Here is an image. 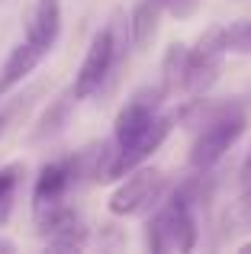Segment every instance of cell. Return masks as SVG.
<instances>
[{"label":"cell","mask_w":251,"mask_h":254,"mask_svg":"<svg viewBox=\"0 0 251 254\" xmlns=\"http://www.w3.org/2000/svg\"><path fill=\"white\" fill-rule=\"evenodd\" d=\"M203 203L200 187L190 180L174 190V196L164 203V209L148 222V248L164 251H193L196 248V219L193 206Z\"/></svg>","instance_id":"6da1fadb"},{"label":"cell","mask_w":251,"mask_h":254,"mask_svg":"<svg viewBox=\"0 0 251 254\" xmlns=\"http://www.w3.org/2000/svg\"><path fill=\"white\" fill-rule=\"evenodd\" d=\"M126 32H129V19L123 23V16L116 13L113 23L90 39V49H87L84 64H81V71H77V77H74V90H71L74 100H87L94 90H100V84L110 77L113 64L120 62V55H123Z\"/></svg>","instance_id":"7a4b0ae2"},{"label":"cell","mask_w":251,"mask_h":254,"mask_svg":"<svg viewBox=\"0 0 251 254\" xmlns=\"http://www.w3.org/2000/svg\"><path fill=\"white\" fill-rule=\"evenodd\" d=\"M248 126V116L242 106H219L203 119V129L196 132L193 145H190V164L196 171H209L235 142L242 138Z\"/></svg>","instance_id":"3957f363"},{"label":"cell","mask_w":251,"mask_h":254,"mask_svg":"<svg viewBox=\"0 0 251 254\" xmlns=\"http://www.w3.org/2000/svg\"><path fill=\"white\" fill-rule=\"evenodd\" d=\"M229 55V42H226V26H213L200 36V42L187 52L184 58V71H181V87L193 97H203L206 90H213V84L219 81L222 62Z\"/></svg>","instance_id":"277c9868"},{"label":"cell","mask_w":251,"mask_h":254,"mask_svg":"<svg viewBox=\"0 0 251 254\" xmlns=\"http://www.w3.org/2000/svg\"><path fill=\"white\" fill-rule=\"evenodd\" d=\"M164 100V90H138L135 97L120 110L116 116V129H113V148L116 151H129L132 145H138L145 135L151 132L158 119V103Z\"/></svg>","instance_id":"5b68a950"},{"label":"cell","mask_w":251,"mask_h":254,"mask_svg":"<svg viewBox=\"0 0 251 254\" xmlns=\"http://www.w3.org/2000/svg\"><path fill=\"white\" fill-rule=\"evenodd\" d=\"M164 190V177L161 171H135L126 177V184H120V190L110 196V212L113 216H135L145 212Z\"/></svg>","instance_id":"8992f818"},{"label":"cell","mask_w":251,"mask_h":254,"mask_svg":"<svg viewBox=\"0 0 251 254\" xmlns=\"http://www.w3.org/2000/svg\"><path fill=\"white\" fill-rule=\"evenodd\" d=\"M77 177V161L74 158H64V161H52L39 171L36 184H32V212L49 209L55 203H64L68 190L74 187Z\"/></svg>","instance_id":"52a82bcc"},{"label":"cell","mask_w":251,"mask_h":254,"mask_svg":"<svg viewBox=\"0 0 251 254\" xmlns=\"http://www.w3.org/2000/svg\"><path fill=\"white\" fill-rule=\"evenodd\" d=\"M168 135H171V119L168 116H158L155 126H151V132L138 145H132L129 151H113V161H110V168H107V180H116V177H123V174L135 171L142 161H148V158L161 148V142Z\"/></svg>","instance_id":"ba28073f"},{"label":"cell","mask_w":251,"mask_h":254,"mask_svg":"<svg viewBox=\"0 0 251 254\" xmlns=\"http://www.w3.org/2000/svg\"><path fill=\"white\" fill-rule=\"evenodd\" d=\"M58 29H62V0H39L26 26V39L49 52L58 39Z\"/></svg>","instance_id":"9c48e42d"},{"label":"cell","mask_w":251,"mask_h":254,"mask_svg":"<svg viewBox=\"0 0 251 254\" xmlns=\"http://www.w3.org/2000/svg\"><path fill=\"white\" fill-rule=\"evenodd\" d=\"M45 58V49L42 45H36V42H19L16 49L10 52V58H6V64H3V71H0V81H3L6 87H13V84H19L26 74H32V68H36L39 62Z\"/></svg>","instance_id":"30bf717a"},{"label":"cell","mask_w":251,"mask_h":254,"mask_svg":"<svg viewBox=\"0 0 251 254\" xmlns=\"http://www.w3.org/2000/svg\"><path fill=\"white\" fill-rule=\"evenodd\" d=\"M161 10H164L161 0H138L135 13H132V19H129V39H132L135 49H145V45L155 39Z\"/></svg>","instance_id":"8fae6325"},{"label":"cell","mask_w":251,"mask_h":254,"mask_svg":"<svg viewBox=\"0 0 251 254\" xmlns=\"http://www.w3.org/2000/svg\"><path fill=\"white\" fill-rule=\"evenodd\" d=\"M226 42H229V52L251 55V19H242V23L229 26L226 29Z\"/></svg>","instance_id":"7c38bea8"},{"label":"cell","mask_w":251,"mask_h":254,"mask_svg":"<svg viewBox=\"0 0 251 254\" xmlns=\"http://www.w3.org/2000/svg\"><path fill=\"white\" fill-rule=\"evenodd\" d=\"M164 3V10L171 13V16H177V19H190L196 13V6H200V0H161Z\"/></svg>","instance_id":"4fadbf2b"},{"label":"cell","mask_w":251,"mask_h":254,"mask_svg":"<svg viewBox=\"0 0 251 254\" xmlns=\"http://www.w3.org/2000/svg\"><path fill=\"white\" fill-rule=\"evenodd\" d=\"M16 177H19V164H10V168L0 171V206L10 199L13 187H16Z\"/></svg>","instance_id":"5bb4252c"},{"label":"cell","mask_w":251,"mask_h":254,"mask_svg":"<svg viewBox=\"0 0 251 254\" xmlns=\"http://www.w3.org/2000/svg\"><path fill=\"white\" fill-rule=\"evenodd\" d=\"M242 184H251V148L245 155V164H242Z\"/></svg>","instance_id":"9a60e30c"},{"label":"cell","mask_w":251,"mask_h":254,"mask_svg":"<svg viewBox=\"0 0 251 254\" xmlns=\"http://www.w3.org/2000/svg\"><path fill=\"white\" fill-rule=\"evenodd\" d=\"M242 203H245V209H248V216H251V184H245V199H242Z\"/></svg>","instance_id":"2e32d148"},{"label":"cell","mask_w":251,"mask_h":254,"mask_svg":"<svg viewBox=\"0 0 251 254\" xmlns=\"http://www.w3.org/2000/svg\"><path fill=\"white\" fill-rule=\"evenodd\" d=\"M0 251H13V245H6V242H0Z\"/></svg>","instance_id":"e0dca14e"},{"label":"cell","mask_w":251,"mask_h":254,"mask_svg":"<svg viewBox=\"0 0 251 254\" xmlns=\"http://www.w3.org/2000/svg\"><path fill=\"white\" fill-rule=\"evenodd\" d=\"M6 90H10V87H6L3 81H0V97H3V93H6Z\"/></svg>","instance_id":"ac0fdd59"},{"label":"cell","mask_w":251,"mask_h":254,"mask_svg":"<svg viewBox=\"0 0 251 254\" xmlns=\"http://www.w3.org/2000/svg\"><path fill=\"white\" fill-rule=\"evenodd\" d=\"M0 129H3V116H0Z\"/></svg>","instance_id":"d6986e66"}]
</instances>
